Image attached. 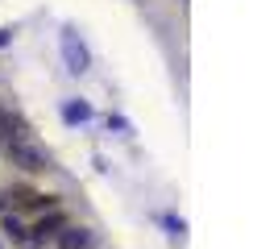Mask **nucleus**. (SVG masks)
Masks as SVG:
<instances>
[{
	"label": "nucleus",
	"mask_w": 253,
	"mask_h": 249,
	"mask_svg": "<svg viewBox=\"0 0 253 249\" xmlns=\"http://www.w3.org/2000/svg\"><path fill=\"white\" fill-rule=\"evenodd\" d=\"M8 158H13V166H21V170H46L50 166V158L25 137V133H17V137L8 141Z\"/></svg>",
	"instance_id": "f257e3e1"
},
{
	"label": "nucleus",
	"mask_w": 253,
	"mask_h": 249,
	"mask_svg": "<svg viewBox=\"0 0 253 249\" xmlns=\"http://www.w3.org/2000/svg\"><path fill=\"white\" fill-rule=\"evenodd\" d=\"M91 241H96V237H91L87 228H62L58 249H91Z\"/></svg>",
	"instance_id": "f03ea898"
},
{
	"label": "nucleus",
	"mask_w": 253,
	"mask_h": 249,
	"mask_svg": "<svg viewBox=\"0 0 253 249\" xmlns=\"http://www.w3.org/2000/svg\"><path fill=\"white\" fill-rule=\"evenodd\" d=\"M62 50H67V58H71V71H87V54L75 46V38H62Z\"/></svg>",
	"instance_id": "7ed1b4c3"
}]
</instances>
